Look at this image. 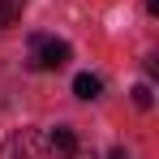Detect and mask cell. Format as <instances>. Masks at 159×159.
I'll return each instance as SVG.
<instances>
[{"mask_svg": "<svg viewBox=\"0 0 159 159\" xmlns=\"http://www.w3.org/2000/svg\"><path fill=\"white\" fill-rule=\"evenodd\" d=\"M0 159H52L48 151V133L39 129H17L0 142Z\"/></svg>", "mask_w": 159, "mask_h": 159, "instance_id": "cell-1", "label": "cell"}, {"mask_svg": "<svg viewBox=\"0 0 159 159\" xmlns=\"http://www.w3.org/2000/svg\"><path fill=\"white\" fill-rule=\"evenodd\" d=\"M69 60V43L52 34H30V65L34 69H60Z\"/></svg>", "mask_w": 159, "mask_h": 159, "instance_id": "cell-2", "label": "cell"}, {"mask_svg": "<svg viewBox=\"0 0 159 159\" xmlns=\"http://www.w3.org/2000/svg\"><path fill=\"white\" fill-rule=\"evenodd\" d=\"M65 159H90V155H86V151H82V146H78V151H73V155H65Z\"/></svg>", "mask_w": 159, "mask_h": 159, "instance_id": "cell-7", "label": "cell"}, {"mask_svg": "<svg viewBox=\"0 0 159 159\" xmlns=\"http://www.w3.org/2000/svg\"><path fill=\"white\" fill-rule=\"evenodd\" d=\"M133 107H142V112H151V107H155V95H151V86H146V82H138V86H133Z\"/></svg>", "mask_w": 159, "mask_h": 159, "instance_id": "cell-6", "label": "cell"}, {"mask_svg": "<svg viewBox=\"0 0 159 159\" xmlns=\"http://www.w3.org/2000/svg\"><path fill=\"white\" fill-rule=\"evenodd\" d=\"M99 90H103V82L95 78V73H78L73 78V95L78 99H99Z\"/></svg>", "mask_w": 159, "mask_h": 159, "instance_id": "cell-4", "label": "cell"}, {"mask_svg": "<svg viewBox=\"0 0 159 159\" xmlns=\"http://www.w3.org/2000/svg\"><path fill=\"white\" fill-rule=\"evenodd\" d=\"M48 151H52V159H65L78 151V133H73V125H56L52 133H48Z\"/></svg>", "mask_w": 159, "mask_h": 159, "instance_id": "cell-3", "label": "cell"}, {"mask_svg": "<svg viewBox=\"0 0 159 159\" xmlns=\"http://www.w3.org/2000/svg\"><path fill=\"white\" fill-rule=\"evenodd\" d=\"M22 9H26V0H0V30H9L17 17H22Z\"/></svg>", "mask_w": 159, "mask_h": 159, "instance_id": "cell-5", "label": "cell"}, {"mask_svg": "<svg viewBox=\"0 0 159 159\" xmlns=\"http://www.w3.org/2000/svg\"><path fill=\"white\" fill-rule=\"evenodd\" d=\"M112 159H125V151H116V155H112Z\"/></svg>", "mask_w": 159, "mask_h": 159, "instance_id": "cell-8", "label": "cell"}]
</instances>
